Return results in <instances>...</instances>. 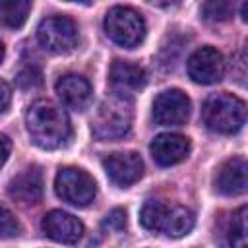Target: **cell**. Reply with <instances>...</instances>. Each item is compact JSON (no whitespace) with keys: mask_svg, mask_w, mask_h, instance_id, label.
<instances>
[{"mask_svg":"<svg viewBox=\"0 0 248 248\" xmlns=\"http://www.w3.org/2000/svg\"><path fill=\"white\" fill-rule=\"evenodd\" d=\"M25 124L31 141L43 149H58L66 145L72 136V126L66 110L46 99H41L29 107Z\"/></svg>","mask_w":248,"mask_h":248,"instance_id":"1","label":"cell"},{"mask_svg":"<svg viewBox=\"0 0 248 248\" xmlns=\"http://www.w3.org/2000/svg\"><path fill=\"white\" fill-rule=\"evenodd\" d=\"M140 223L151 232H165L170 238L186 236L196 223L194 213L184 205H167L159 200H147L140 211Z\"/></svg>","mask_w":248,"mask_h":248,"instance_id":"2","label":"cell"},{"mask_svg":"<svg viewBox=\"0 0 248 248\" xmlns=\"http://www.w3.org/2000/svg\"><path fill=\"white\" fill-rule=\"evenodd\" d=\"M132 101L122 95L107 97L91 118V132L101 141L120 140L132 128Z\"/></svg>","mask_w":248,"mask_h":248,"instance_id":"3","label":"cell"},{"mask_svg":"<svg viewBox=\"0 0 248 248\" xmlns=\"http://www.w3.org/2000/svg\"><path fill=\"white\" fill-rule=\"evenodd\" d=\"M203 124L217 134H234L242 128L248 116L246 103L232 93H213L202 108Z\"/></svg>","mask_w":248,"mask_h":248,"instance_id":"4","label":"cell"},{"mask_svg":"<svg viewBox=\"0 0 248 248\" xmlns=\"http://www.w3.org/2000/svg\"><path fill=\"white\" fill-rule=\"evenodd\" d=\"M105 33L124 48L138 46L145 37V21L141 14L128 6H112L105 16Z\"/></svg>","mask_w":248,"mask_h":248,"instance_id":"5","label":"cell"},{"mask_svg":"<svg viewBox=\"0 0 248 248\" xmlns=\"http://www.w3.org/2000/svg\"><path fill=\"white\" fill-rule=\"evenodd\" d=\"M54 190L58 198L76 207H87L97 196L93 176L79 167H64L56 172Z\"/></svg>","mask_w":248,"mask_h":248,"instance_id":"6","label":"cell"},{"mask_svg":"<svg viewBox=\"0 0 248 248\" xmlns=\"http://www.w3.org/2000/svg\"><path fill=\"white\" fill-rule=\"evenodd\" d=\"M37 39L41 46L54 54H66L78 46L79 33L78 25L68 16L45 17L37 27Z\"/></svg>","mask_w":248,"mask_h":248,"instance_id":"7","label":"cell"},{"mask_svg":"<svg viewBox=\"0 0 248 248\" xmlns=\"http://www.w3.org/2000/svg\"><path fill=\"white\" fill-rule=\"evenodd\" d=\"M190 116V99L180 89H165L153 101V118L161 126H182Z\"/></svg>","mask_w":248,"mask_h":248,"instance_id":"8","label":"cell"},{"mask_svg":"<svg viewBox=\"0 0 248 248\" xmlns=\"http://www.w3.org/2000/svg\"><path fill=\"white\" fill-rule=\"evenodd\" d=\"M225 74V58L213 46H202L188 58V76L202 85L217 83Z\"/></svg>","mask_w":248,"mask_h":248,"instance_id":"9","label":"cell"},{"mask_svg":"<svg viewBox=\"0 0 248 248\" xmlns=\"http://www.w3.org/2000/svg\"><path fill=\"white\" fill-rule=\"evenodd\" d=\"M107 176L120 188L138 182L143 176V161L136 151H116L103 159Z\"/></svg>","mask_w":248,"mask_h":248,"instance_id":"10","label":"cell"},{"mask_svg":"<svg viewBox=\"0 0 248 248\" xmlns=\"http://www.w3.org/2000/svg\"><path fill=\"white\" fill-rule=\"evenodd\" d=\"M108 83L114 95L128 97L138 93L147 83V74L140 64L130 60H114L108 70Z\"/></svg>","mask_w":248,"mask_h":248,"instance_id":"11","label":"cell"},{"mask_svg":"<svg viewBox=\"0 0 248 248\" xmlns=\"http://www.w3.org/2000/svg\"><path fill=\"white\" fill-rule=\"evenodd\" d=\"M41 227L48 238H52L54 242H60V244H76L83 234L81 221L78 217H74L72 213L60 211V209L48 211L43 217Z\"/></svg>","mask_w":248,"mask_h":248,"instance_id":"12","label":"cell"},{"mask_svg":"<svg viewBox=\"0 0 248 248\" xmlns=\"http://www.w3.org/2000/svg\"><path fill=\"white\" fill-rule=\"evenodd\" d=\"M215 188L223 196H240L248 192V161L242 157L227 159L215 174Z\"/></svg>","mask_w":248,"mask_h":248,"instance_id":"13","label":"cell"},{"mask_svg":"<svg viewBox=\"0 0 248 248\" xmlns=\"http://www.w3.org/2000/svg\"><path fill=\"white\" fill-rule=\"evenodd\" d=\"M151 157L155 159L157 165L161 167H170L180 161H184L190 153V140L182 134H159L149 145Z\"/></svg>","mask_w":248,"mask_h":248,"instance_id":"14","label":"cell"},{"mask_svg":"<svg viewBox=\"0 0 248 248\" xmlns=\"http://www.w3.org/2000/svg\"><path fill=\"white\" fill-rule=\"evenodd\" d=\"M8 194L23 205L37 203L43 198V174L39 167H27L17 172L8 184Z\"/></svg>","mask_w":248,"mask_h":248,"instance_id":"15","label":"cell"},{"mask_svg":"<svg viewBox=\"0 0 248 248\" xmlns=\"http://www.w3.org/2000/svg\"><path fill=\"white\" fill-rule=\"evenodd\" d=\"M56 93L60 101L76 110H83L93 97V87L87 78L79 74H66L56 81Z\"/></svg>","mask_w":248,"mask_h":248,"instance_id":"16","label":"cell"},{"mask_svg":"<svg viewBox=\"0 0 248 248\" xmlns=\"http://www.w3.org/2000/svg\"><path fill=\"white\" fill-rule=\"evenodd\" d=\"M227 244L231 248H248V205L238 207L227 225Z\"/></svg>","mask_w":248,"mask_h":248,"instance_id":"17","label":"cell"},{"mask_svg":"<svg viewBox=\"0 0 248 248\" xmlns=\"http://www.w3.org/2000/svg\"><path fill=\"white\" fill-rule=\"evenodd\" d=\"M31 10V2L29 0H4L0 4V16L6 27L17 29L25 23L27 16Z\"/></svg>","mask_w":248,"mask_h":248,"instance_id":"18","label":"cell"},{"mask_svg":"<svg viewBox=\"0 0 248 248\" xmlns=\"http://www.w3.org/2000/svg\"><path fill=\"white\" fill-rule=\"evenodd\" d=\"M231 78L244 89H248V39L238 48L231 64Z\"/></svg>","mask_w":248,"mask_h":248,"instance_id":"19","label":"cell"},{"mask_svg":"<svg viewBox=\"0 0 248 248\" xmlns=\"http://www.w3.org/2000/svg\"><path fill=\"white\" fill-rule=\"evenodd\" d=\"M232 16V4L227 0H209L202 6V17L207 21H225Z\"/></svg>","mask_w":248,"mask_h":248,"instance_id":"20","label":"cell"},{"mask_svg":"<svg viewBox=\"0 0 248 248\" xmlns=\"http://www.w3.org/2000/svg\"><path fill=\"white\" fill-rule=\"evenodd\" d=\"M41 81H43L41 72H39L35 66H25V68L17 74V83H19V87H23V89H35V87L41 85Z\"/></svg>","mask_w":248,"mask_h":248,"instance_id":"21","label":"cell"},{"mask_svg":"<svg viewBox=\"0 0 248 248\" xmlns=\"http://www.w3.org/2000/svg\"><path fill=\"white\" fill-rule=\"evenodd\" d=\"M19 234V225L16 221V217L12 215V211L4 205L2 207V238H12Z\"/></svg>","mask_w":248,"mask_h":248,"instance_id":"22","label":"cell"},{"mask_svg":"<svg viewBox=\"0 0 248 248\" xmlns=\"http://www.w3.org/2000/svg\"><path fill=\"white\" fill-rule=\"evenodd\" d=\"M103 225H105L108 231H122V229L126 227V211L120 209V207L112 209V211L105 217Z\"/></svg>","mask_w":248,"mask_h":248,"instance_id":"23","label":"cell"},{"mask_svg":"<svg viewBox=\"0 0 248 248\" xmlns=\"http://www.w3.org/2000/svg\"><path fill=\"white\" fill-rule=\"evenodd\" d=\"M10 107V85L2 79V112H6Z\"/></svg>","mask_w":248,"mask_h":248,"instance_id":"24","label":"cell"},{"mask_svg":"<svg viewBox=\"0 0 248 248\" xmlns=\"http://www.w3.org/2000/svg\"><path fill=\"white\" fill-rule=\"evenodd\" d=\"M2 145H4L2 163H6V161H8V157H10V138H8V136H2Z\"/></svg>","mask_w":248,"mask_h":248,"instance_id":"25","label":"cell"},{"mask_svg":"<svg viewBox=\"0 0 248 248\" xmlns=\"http://www.w3.org/2000/svg\"><path fill=\"white\" fill-rule=\"evenodd\" d=\"M240 16H242V19L248 23V2H244V4L240 6Z\"/></svg>","mask_w":248,"mask_h":248,"instance_id":"26","label":"cell"}]
</instances>
